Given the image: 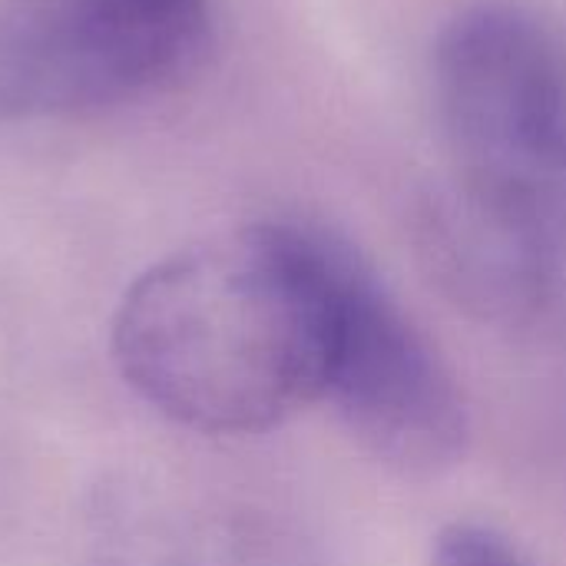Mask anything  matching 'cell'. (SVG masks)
<instances>
[{
    "instance_id": "cell-2",
    "label": "cell",
    "mask_w": 566,
    "mask_h": 566,
    "mask_svg": "<svg viewBox=\"0 0 566 566\" xmlns=\"http://www.w3.org/2000/svg\"><path fill=\"white\" fill-rule=\"evenodd\" d=\"M434 96L464 192L554 212L566 189V53L524 7L478 3L441 33Z\"/></svg>"
},
{
    "instance_id": "cell-3",
    "label": "cell",
    "mask_w": 566,
    "mask_h": 566,
    "mask_svg": "<svg viewBox=\"0 0 566 566\" xmlns=\"http://www.w3.org/2000/svg\"><path fill=\"white\" fill-rule=\"evenodd\" d=\"M209 0H0V116L63 119L182 76Z\"/></svg>"
},
{
    "instance_id": "cell-1",
    "label": "cell",
    "mask_w": 566,
    "mask_h": 566,
    "mask_svg": "<svg viewBox=\"0 0 566 566\" xmlns=\"http://www.w3.org/2000/svg\"><path fill=\"white\" fill-rule=\"evenodd\" d=\"M345 245L269 222L149 265L113 318L123 381L199 434L279 428L325 398Z\"/></svg>"
},
{
    "instance_id": "cell-4",
    "label": "cell",
    "mask_w": 566,
    "mask_h": 566,
    "mask_svg": "<svg viewBox=\"0 0 566 566\" xmlns=\"http://www.w3.org/2000/svg\"><path fill=\"white\" fill-rule=\"evenodd\" d=\"M325 398L361 451L405 478H438L468 451L458 378L352 245L338 265Z\"/></svg>"
},
{
    "instance_id": "cell-5",
    "label": "cell",
    "mask_w": 566,
    "mask_h": 566,
    "mask_svg": "<svg viewBox=\"0 0 566 566\" xmlns=\"http://www.w3.org/2000/svg\"><path fill=\"white\" fill-rule=\"evenodd\" d=\"M431 566H537L524 557L517 544H511L501 531L454 521L448 524L431 547Z\"/></svg>"
}]
</instances>
